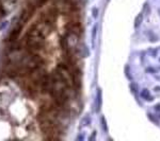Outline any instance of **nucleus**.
I'll list each match as a JSON object with an SVG mask.
<instances>
[{
    "label": "nucleus",
    "instance_id": "nucleus-1",
    "mask_svg": "<svg viewBox=\"0 0 160 141\" xmlns=\"http://www.w3.org/2000/svg\"><path fill=\"white\" fill-rule=\"evenodd\" d=\"M65 30L66 32L73 33L78 37H81L84 33V28L81 23V20H68L65 23Z\"/></svg>",
    "mask_w": 160,
    "mask_h": 141
},
{
    "label": "nucleus",
    "instance_id": "nucleus-2",
    "mask_svg": "<svg viewBox=\"0 0 160 141\" xmlns=\"http://www.w3.org/2000/svg\"><path fill=\"white\" fill-rule=\"evenodd\" d=\"M23 27H24L23 23L19 22L18 21V19H17V22L15 23V27L12 29L11 33H10V35H9V40H10V42H16V39L18 38L20 32H22V30H23Z\"/></svg>",
    "mask_w": 160,
    "mask_h": 141
},
{
    "label": "nucleus",
    "instance_id": "nucleus-3",
    "mask_svg": "<svg viewBox=\"0 0 160 141\" xmlns=\"http://www.w3.org/2000/svg\"><path fill=\"white\" fill-rule=\"evenodd\" d=\"M101 108V90L98 89L97 91V99H96V111H99Z\"/></svg>",
    "mask_w": 160,
    "mask_h": 141
},
{
    "label": "nucleus",
    "instance_id": "nucleus-4",
    "mask_svg": "<svg viewBox=\"0 0 160 141\" xmlns=\"http://www.w3.org/2000/svg\"><path fill=\"white\" fill-rule=\"evenodd\" d=\"M142 21H143V13H140V14H138L135 19V28H139Z\"/></svg>",
    "mask_w": 160,
    "mask_h": 141
},
{
    "label": "nucleus",
    "instance_id": "nucleus-5",
    "mask_svg": "<svg viewBox=\"0 0 160 141\" xmlns=\"http://www.w3.org/2000/svg\"><path fill=\"white\" fill-rule=\"evenodd\" d=\"M141 96H142V98L143 99H145L146 101H153V97H151L149 96V90L147 89H144L143 91H142V94H141Z\"/></svg>",
    "mask_w": 160,
    "mask_h": 141
},
{
    "label": "nucleus",
    "instance_id": "nucleus-6",
    "mask_svg": "<svg viewBox=\"0 0 160 141\" xmlns=\"http://www.w3.org/2000/svg\"><path fill=\"white\" fill-rule=\"evenodd\" d=\"M96 32H97V25H94V27H93V30H92V40H93V42L95 40Z\"/></svg>",
    "mask_w": 160,
    "mask_h": 141
},
{
    "label": "nucleus",
    "instance_id": "nucleus-7",
    "mask_svg": "<svg viewBox=\"0 0 160 141\" xmlns=\"http://www.w3.org/2000/svg\"><path fill=\"white\" fill-rule=\"evenodd\" d=\"M89 122H90V119H89V117H85L83 120L81 121V124L82 125H88L89 124Z\"/></svg>",
    "mask_w": 160,
    "mask_h": 141
},
{
    "label": "nucleus",
    "instance_id": "nucleus-8",
    "mask_svg": "<svg viewBox=\"0 0 160 141\" xmlns=\"http://www.w3.org/2000/svg\"><path fill=\"white\" fill-rule=\"evenodd\" d=\"M101 123H103V128H104V130L107 132V123H106V120H105L104 117L101 118Z\"/></svg>",
    "mask_w": 160,
    "mask_h": 141
},
{
    "label": "nucleus",
    "instance_id": "nucleus-9",
    "mask_svg": "<svg viewBox=\"0 0 160 141\" xmlns=\"http://www.w3.org/2000/svg\"><path fill=\"white\" fill-rule=\"evenodd\" d=\"M8 25H9V21H4V22H3L2 25L0 26V31L3 30V29L6 28V26H8Z\"/></svg>",
    "mask_w": 160,
    "mask_h": 141
},
{
    "label": "nucleus",
    "instance_id": "nucleus-10",
    "mask_svg": "<svg viewBox=\"0 0 160 141\" xmlns=\"http://www.w3.org/2000/svg\"><path fill=\"white\" fill-rule=\"evenodd\" d=\"M93 16L95 17V18L97 17V9H95V8L93 9Z\"/></svg>",
    "mask_w": 160,
    "mask_h": 141
},
{
    "label": "nucleus",
    "instance_id": "nucleus-11",
    "mask_svg": "<svg viewBox=\"0 0 160 141\" xmlns=\"http://www.w3.org/2000/svg\"><path fill=\"white\" fill-rule=\"evenodd\" d=\"M155 109H156V111H160V104H158V105L155 106Z\"/></svg>",
    "mask_w": 160,
    "mask_h": 141
},
{
    "label": "nucleus",
    "instance_id": "nucleus-12",
    "mask_svg": "<svg viewBox=\"0 0 160 141\" xmlns=\"http://www.w3.org/2000/svg\"><path fill=\"white\" fill-rule=\"evenodd\" d=\"M155 89H156V91H159V90H160L159 87H156V88H155Z\"/></svg>",
    "mask_w": 160,
    "mask_h": 141
}]
</instances>
